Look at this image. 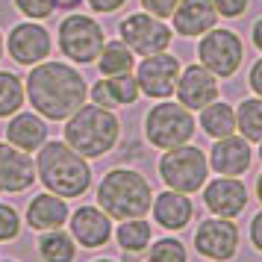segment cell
Masks as SVG:
<instances>
[{"instance_id": "obj_1", "label": "cell", "mask_w": 262, "mask_h": 262, "mask_svg": "<svg viewBox=\"0 0 262 262\" xmlns=\"http://www.w3.org/2000/svg\"><path fill=\"white\" fill-rule=\"evenodd\" d=\"M27 97L36 106L38 115L48 121H65L71 118L77 109L89 97L83 74L74 71L65 62H38L33 71L27 74Z\"/></svg>"}, {"instance_id": "obj_2", "label": "cell", "mask_w": 262, "mask_h": 262, "mask_svg": "<svg viewBox=\"0 0 262 262\" xmlns=\"http://www.w3.org/2000/svg\"><path fill=\"white\" fill-rule=\"evenodd\" d=\"M38 177L48 186V191L59 198H80L92 186V168L74 147L65 142H45L38 147Z\"/></svg>"}, {"instance_id": "obj_3", "label": "cell", "mask_w": 262, "mask_h": 262, "mask_svg": "<svg viewBox=\"0 0 262 262\" xmlns=\"http://www.w3.org/2000/svg\"><path fill=\"white\" fill-rule=\"evenodd\" d=\"M118 118L112 115V109H103L97 103H83L71 118H65V144L85 159L109 154L118 142Z\"/></svg>"}, {"instance_id": "obj_4", "label": "cell", "mask_w": 262, "mask_h": 262, "mask_svg": "<svg viewBox=\"0 0 262 262\" xmlns=\"http://www.w3.org/2000/svg\"><path fill=\"white\" fill-rule=\"evenodd\" d=\"M97 203H100V209L109 218H118V221L144 218V212L154 203V191H150V183L139 171L115 168V171H109L106 177L100 180Z\"/></svg>"}, {"instance_id": "obj_5", "label": "cell", "mask_w": 262, "mask_h": 262, "mask_svg": "<svg viewBox=\"0 0 262 262\" xmlns=\"http://www.w3.org/2000/svg\"><path fill=\"white\" fill-rule=\"evenodd\" d=\"M206 174H209V159L194 144L171 147L159 159V177H162V183L168 189L183 191V194H191V191L203 189Z\"/></svg>"}, {"instance_id": "obj_6", "label": "cell", "mask_w": 262, "mask_h": 262, "mask_svg": "<svg viewBox=\"0 0 262 262\" xmlns=\"http://www.w3.org/2000/svg\"><path fill=\"white\" fill-rule=\"evenodd\" d=\"M144 133H147V142L154 147L171 150L180 144H189L194 136V118H191V109H186L183 103H171L162 100L156 103L147 118H144Z\"/></svg>"}, {"instance_id": "obj_7", "label": "cell", "mask_w": 262, "mask_h": 262, "mask_svg": "<svg viewBox=\"0 0 262 262\" xmlns=\"http://www.w3.org/2000/svg\"><path fill=\"white\" fill-rule=\"evenodd\" d=\"M198 59L206 71H212L215 77H233V74L242 68V59H245V45L242 38L233 33V30H224V27H212L209 33L201 36V45H198Z\"/></svg>"}, {"instance_id": "obj_8", "label": "cell", "mask_w": 262, "mask_h": 262, "mask_svg": "<svg viewBox=\"0 0 262 262\" xmlns=\"http://www.w3.org/2000/svg\"><path fill=\"white\" fill-rule=\"evenodd\" d=\"M103 45H106L103 27L89 15H68L59 24V48L77 65L95 62Z\"/></svg>"}, {"instance_id": "obj_9", "label": "cell", "mask_w": 262, "mask_h": 262, "mask_svg": "<svg viewBox=\"0 0 262 262\" xmlns=\"http://www.w3.org/2000/svg\"><path fill=\"white\" fill-rule=\"evenodd\" d=\"M121 33V41L127 45V48L136 53V56H154V53H162L168 50L171 45V27L162 21V18H156L150 12H133L127 15L118 27Z\"/></svg>"}, {"instance_id": "obj_10", "label": "cell", "mask_w": 262, "mask_h": 262, "mask_svg": "<svg viewBox=\"0 0 262 262\" xmlns=\"http://www.w3.org/2000/svg\"><path fill=\"white\" fill-rule=\"evenodd\" d=\"M180 59L174 53H154V56H144L142 65L136 68V83H139V92L147 97H156V100H165V97L174 95L180 80Z\"/></svg>"}, {"instance_id": "obj_11", "label": "cell", "mask_w": 262, "mask_h": 262, "mask_svg": "<svg viewBox=\"0 0 262 262\" xmlns=\"http://www.w3.org/2000/svg\"><path fill=\"white\" fill-rule=\"evenodd\" d=\"M194 248H198V253H203L215 262L233 259L238 250V227L230 218H209L198 227Z\"/></svg>"}, {"instance_id": "obj_12", "label": "cell", "mask_w": 262, "mask_h": 262, "mask_svg": "<svg viewBox=\"0 0 262 262\" xmlns=\"http://www.w3.org/2000/svg\"><path fill=\"white\" fill-rule=\"evenodd\" d=\"M174 95H177V103H183L186 109H203L212 100H218V77L212 71H206L201 62L189 65L180 71Z\"/></svg>"}, {"instance_id": "obj_13", "label": "cell", "mask_w": 262, "mask_h": 262, "mask_svg": "<svg viewBox=\"0 0 262 262\" xmlns=\"http://www.w3.org/2000/svg\"><path fill=\"white\" fill-rule=\"evenodd\" d=\"M6 48H9V56L15 62H21V65H38V62H45L50 56V33L48 27L41 24H18L9 33L6 38Z\"/></svg>"}, {"instance_id": "obj_14", "label": "cell", "mask_w": 262, "mask_h": 262, "mask_svg": "<svg viewBox=\"0 0 262 262\" xmlns=\"http://www.w3.org/2000/svg\"><path fill=\"white\" fill-rule=\"evenodd\" d=\"M203 203L218 218H236L248 206V189L236 177H218L203 189Z\"/></svg>"}, {"instance_id": "obj_15", "label": "cell", "mask_w": 262, "mask_h": 262, "mask_svg": "<svg viewBox=\"0 0 262 262\" xmlns=\"http://www.w3.org/2000/svg\"><path fill=\"white\" fill-rule=\"evenodd\" d=\"M171 21H174V33L198 38L218 24V12H215L212 0H180Z\"/></svg>"}, {"instance_id": "obj_16", "label": "cell", "mask_w": 262, "mask_h": 262, "mask_svg": "<svg viewBox=\"0 0 262 262\" xmlns=\"http://www.w3.org/2000/svg\"><path fill=\"white\" fill-rule=\"evenodd\" d=\"M36 180V162L12 144L0 142V191H24Z\"/></svg>"}, {"instance_id": "obj_17", "label": "cell", "mask_w": 262, "mask_h": 262, "mask_svg": "<svg viewBox=\"0 0 262 262\" xmlns=\"http://www.w3.org/2000/svg\"><path fill=\"white\" fill-rule=\"evenodd\" d=\"M209 165L221 174V177H238L250 168V144L248 139L238 136H224L215 139L212 154H209Z\"/></svg>"}, {"instance_id": "obj_18", "label": "cell", "mask_w": 262, "mask_h": 262, "mask_svg": "<svg viewBox=\"0 0 262 262\" xmlns=\"http://www.w3.org/2000/svg\"><path fill=\"white\" fill-rule=\"evenodd\" d=\"M139 83H136V74H115V77H106V80H97L92 85V103L103 109H115V106H130L139 100Z\"/></svg>"}, {"instance_id": "obj_19", "label": "cell", "mask_w": 262, "mask_h": 262, "mask_svg": "<svg viewBox=\"0 0 262 262\" xmlns=\"http://www.w3.org/2000/svg\"><path fill=\"white\" fill-rule=\"evenodd\" d=\"M71 230L74 238L83 245V248H100L106 245L109 236H112V221L103 209H95V206H80L77 212L71 215Z\"/></svg>"}, {"instance_id": "obj_20", "label": "cell", "mask_w": 262, "mask_h": 262, "mask_svg": "<svg viewBox=\"0 0 262 262\" xmlns=\"http://www.w3.org/2000/svg\"><path fill=\"white\" fill-rule=\"evenodd\" d=\"M6 139H9L12 147L24 150V154L38 150L48 142V124L38 118L36 112H15V118L6 127Z\"/></svg>"}, {"instance_id": "obj_21", "label": "cell", "mask_w": 262, "mask_h": 262, "mask_svg": "<svg viewBox=\"0 0 262 262\" xmlns=\"http://www.w3.org/2000/svg\"><path fill=\"white\" fill-rule=\"evenodd\" d=\"M65 221H68V203L53 191H45V194L33 198L30 209H27V224L36 227V230H45V233L59 230Z\"/></svg>"}, {"instance_id": "obj_22", "label": "cell", "mask_w": 262, "mask_h": 262, "mask_svg": "<svg viewBox=\"0 0 262 262\" xmlns=\"http://www.w3.org/2000/svg\"><path fill=\"white\" fill-rule=\"evenodd\" d=\"M150 206H154V218L165 230H183L191 221V201L183 191H162L154 198Z\"/></svg>"}, {"instance_id": "obj_23", "label": "cell", "mask_w": 262, "mask_h": 262, "mask_svg": "<svg viewBox=\"0 0 262 262\" xmlns=\"http://www.w3.org/2000/svg\"><path fill=\"white\" fill-rule=\"evenodd\" d=\"M201 127L212 139H224L236 133V109L224 100H212L209 106L201 109Z\"/></svg>"}, {"instance_id": "obj_24", "label": "cell", "mask_w": 262, "mask_h": 262, "mask_svg": "<svg viewBox=\"0 0 262 262\" xmlns=\"http://www.w3.org/2000/svg\"><path fill=\"white\" fill-rule=\"evenodd\" d=\"M97 68H100V74L103 77H115V74H130L133 68H136V53H133L121 38H115V41H106L103 48H100V53H97Z\"/></svg>"}, {"instance_id": "obj_25", "label": "cell", "mask_w": 262, "mask_h": 262, "mask_svg": "<svg viewBox=\"0 0 262 262\" xmlns=\"http://www.w3.org/2000/svg\"><path fill=\"white\" fill-rule=\"evenodd\" d=\"M236 130L248 142H262V97H248L236 109Z\"/></svg>"}, {"instance_id": "obj_26", "label": "cell", "mask_w": 262, "mask_h": 262, "mask_svg": "<svg viewBox=\"0 0 262 262\" xmlns=\"http://www.w3.org/2000/svg\"><path fill=\"white\" fill-rule=\"evenodd\" d=\"M24 106V83L12 71H0V118H9Z\"/></svg>"}, {"instance_id": "obj_27", "label": "cell", "mask_w": 262, "mask_h": 262, "mask_svg": "<svg viewBox=\"0 0 262 262\" xmlns=\"http://www.w3.org/2000/svg\"><path fill=\"white\" fill-rule=\"evenodd\" d=\"M147 242H150V224H147L144 218H127V221L118 227V245L127 250V253L144 250Z\"/></svg>"}, {"instance_id": "obj_28", "label": "cell", "mask_w": 262, "mask_h": 262, "mask_svg": "<svg viewBox=\"0 0 262 262\" xmlns=\"http://www.w3.org/2000/svg\"><path fill=\"white\" fill-rule=\"evenodd\" d=\"M38 250L48 262H74V242L59 230H48L38 242Z\"/></svg>"}, {"instance_id": "obj_29", "label": "cell", "mask_w": 262, "mask_h": 262, "mask_svg": "<svg viewBox=\"0 0 262 262\" xmlns=\"http://www.w3.org/2000/svg\"><path fill=\"white\" fill-rule=\"evenodd\" d=\"M147 262H186V248L177 238H159L147 253Z\"/></svg>"}, {"instance_id": "obj_30", "label": "cell", "mask_w": 262, "mask_h": 262, "mask_svg": "<svg viewBox=\"0 0 262 262\" xmlns=\"http://www.w3.org/2000/svg\"><path fill=\"white\" fill-rule=\"evenodd\" d=\"M15 6L30 21H45V18L56 12V0H15Z\"/></svg>"}, {"instance_id": "obj_31", "label": "cell", "mask_w": 262, "mask_h": 262, "mask_svg": "<svg viewBox=\"0 0 262 262\" xmlns=\"http://www.w3.org/2000/svg\"><path fill=\"white\" fill-rule=\"evenodd\" d=\"M18 230H21V218H18V212H15L12 206L0 203V242L15 238L18 236Z\"/></svg>"}, {"instance_id": "obj_32", "label": "cell", "mask_w": 262, "mask_h": 262, "mask_svg": "<svg viewBox=\"0 0 262 262\" xmlns=\"http://www.w3.org/2000/svg\"><path fill=\"white\" fill-rule=\"evenodd\" d=\"M177 3H180V0H142L144 12L156 15V18H162V21L174 15V9H177Z\"/></svg>"}, {"instance_id": "obj_33", "label": "cell", "mask_w": 262, "mask_h": 262, "mask_svg": "<svg viewBox=\"0 0 262 262\" xmlns=\"http://www.w3.org/2000/svg\"><path fill=\"white\" fill-rule=\"evenodd\" d=\"M212 6L221 18H238L248 9V0H212Z\"/></svg>"}, {"instance_id": "obj_34", "label": "cell", "mask_w": 262, "mask_h": 262, "mask_svg": "<svg viewBox=\"0 0 262 262\" xmlns=\"http://www.w3.org/2000/svg\"><path fill=\"white\" fill-rule=\"evenodd\" d=\"M95 12H100V15H109V12H118L121 6L127 3V0H85Z\"/></svg>"}, {"instance_id": "obj_35", "label": "cell", "mask_w": 262, "mask_h": 262, "mask_svg": "<svg viewBox=\"0 0 262 262\" xmlns=\"http://www.w3.org/2000/svg\"><path fill=\"white\" fill-rule=\"evenodd\" d=\"M250 89H253V95H259L262 97V59L253 62V68H250Z\"/></svg>"}, {"instance_id": "obj_36", "label": "cell", "mask_w": 262, "mask_h": 262, "mask_svg": "<svg viewBox=\"0 0 262 262\" xmlns=\"http://www.w3.org/2000/svg\"><path fill=\"white\" fill-rule=\"evenodd\" d=\"M250 242L256 245V250H262V212H256L250 221Z\"/></svg>"}, {"instance_id": "obj_37", "label": "cell", "mask_w": 262, "mask_h": 262, "mask_svg": "<svg viewBox=\"0 0 262 262\" xmlns=\"http://www.w3.org/2000/svg\"><path fill=\"white\" fill-rule=\"evenodd\" d=\"M250 41H253V48L262 53V18L253 24V30H250Z\"/></svg>"}, {"instance_id": "obj_38", "label": "cell", "mask_w": 262, "mask_h": 262, "mask_svg": "<svg viewBox=\"0 0 262 262\" xmlns=\"http://www.w3.org/2000/svg\"><path fill=\"white\" fill-rule=\"evenodd\" d=\"M83 0H56V9H77Z\"/></svg>"}, {"instance_id": "obj_39", "label": "cell", "mask_w": 262, "mask_h": 262, "mask_svg": "<svg viewBox=\"0 0 262 262\" xmlns=\"http://www.w3.org/2000/svg\"><path fill=\"white\" fill-rule=\"evenodd\" d=\"M256 198L262 201V174H259V180H256Z\"/></svg>"}, {"instance_id": "obj_40", "label": "cell", "mask_w": 262, "mask_h": 262, "mask_svg": "<svg viewBox=\"0 0 262 262\" xmlns=\"http://www.w3.org/2000/svg\"><path fill=\"white\" fill-rule=\"evenodd\" d=\"M3 48H6V41H3V36H0V56H3Z\"/></svg>"}, {"instance_id": "obj_41", "label": "cell", "mask_w": 262, "mask_h": 262, "mask_svg": "<svg viewBox=\"0 0 262 262\" xmlns=\"http://www.w3.org/2000/svg\"><path fill=\"white\" fill-rule=\"evenodd\" d=\"M259 159H262V142H259Z\"/></svg>"}, {"instance_id": "obj_42", "label": "cell", "mask_w": 262, "mask_h": 262, "mask_svg": "<svg viewBox=\"0 0 262 262\" xmlns=\"http://www.w3.org/2000/svg\"><path fill=\"white\" fill-rule=\"evenodd\" d=\"M97 262H112V259H97Z\"/></svg>"}]
</instances>
